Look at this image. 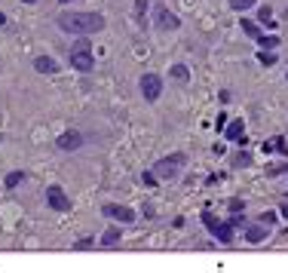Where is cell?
I'll use <instances>...</instances> for the list:
<instances>
[{
  "instance_id": "6da1fadb",
  "label": "cell",
  "mask_w": 288,
  "mask_h": 273,
  "mask_svg": "<svg viewBox=\"0 0 288 273\" xmlns=\"http://www.w3.org/2000/svg\"><path fill=\"white\" fill-rule=\"evenodd\" d=\"M59 28L67 31V34L89 37V34L105 31V16H98V13H62L59 16Z\"/></svg>"
},
{
  "instance_id": "7a4b0ae2",
  "label": "cell",
  "mask_w": 288,
  "mask_h": 273,
  "mask_svg": "<svg viewBox=\"0 0 288 273\" xmlns=\"http://www.w3.org/2000/svg\"><path fill=\"white\" fill-rule=\"evenodd\" d=\"M71 68L74 71H83V74H89L92 68H95V55L89 52V43L86 40H80V43H74V49H71Z\"/></svg>"
},
{
  "instance_id": "3957f363",
  "label": "cell",
  "mask_w": 288,
  "mask_h": 273,
  "mask_svg": "<svg viewBox=\"0 0 288 273\" xmlns=\"http://www.w3.org/2000/svg\"><path fill=\"white\" fill-rule=\"evenodd\" d=\"M202 224L209 227V230H212V233H215L221 243H233V221H230V224H224V221H218L212 212H205V215H202Z\"/></svg>"
},
{
  "instance_id": "277c9868",
  "label": "cell",
  "mask_w": 288,
  "mask_h": 273,
  "mask_svg": "<svg viewBox=\"0 0 288 273\" xmlns=\"http://www.w3.org/2000/svg\"><path fill=\"white\" fill-rule=\"evenodd\" d=\"M181 166H184V154H172V157H166V160H159L154 166V175L156 178H175Z\"/></svg>"
},
{
  "instance_id": "5b68a950",
  "label": "cell",
  "mask_w": 288,
  "mask_h": 273,
  "mask_svg": "<svg viewBox=\"0 0 288 273\" xmlns=\"http://www.w3.org/2000/svg\"><path fill=\"white\" fill-rule=\"evenodd\" d=\"M141 95L147 101H156L159 95H163V77L159 74H144L141 77Z\"/></svg>"
},
{
  "instance_id": "8992f818",
  "label": "cell",
  "mask_w": 288,
  "mask_h": 273,
  "mask_svg": "<svg viewBox=\"0 0 288 273\" xmlns=\"http://www.w3.org/2000/svg\"><path fill=\"white\" fill-rule=\"evenodd\" d=\"M46 203H49L55 212H67V209H71V200L65 197V190L59 184H52L49 190H46Z\"/></svg>"
},
{
  "instance_id": "52a82bcc",
  "label": "cell",
  "mask_w": 288,
  "mask_h": 273,
  "mask_svg": "<svg viewBox=\"0 0 288 273\" xmlns=\"http://www.w3.org/2000/svg\"><path fill=\"white\" fill-rule=\"evenodd\" d=\"M105 215H108V218H117L120 224H132L135 221V212L129 206H113V203H108V206H105Z\"/></svg>"
},
{
  "instance_id": "ba28073f",
  "label": "cell",
  "mask_w": 288,
  "mask_h": 273,
  "mask_svg": "<svg viewBox=\"0 0 288 273\" xmlns=\"http://www.w3.org/2000/svg\"><path fill=\"white\" fill-rule=\"evenodd\" d=\"M156 25L163 28V31H175L181 22H178V16H175V13H169L166 6H159V9H156Z\"/></svg>"
},
{
  "instance_id": "9c48e42d",
  "label": "cell",
  "mask_w": 288,
  "mask_h": 273,
  "mask_svg": "<svg viewBox=\"0 0 288 273\" xmlns=\"http://www.w3.org/2000/svg\"><path fill=\"white\" fill-rule=\"evenodd\" d=\"M34 71L55 74V71H59V65H55V59H49V55H37V59H34Z\"/></svg>"
},
{
  "instance_id": "30bf717a",
  "label": "cell",
  "mask_w": 288,
  "mask_h": 273,
  "mask_svg": "<svg viewBox=\"0 0 288 273\" xmlns=\"http://www.w3.org/2000/svg\"><path fill=\"white\" fill-rule=\"evenodd\" d=\"M83 144V138H80V132H65L59 138V147L62 151H77V147Z\"/></svg>"
},
{
  "instance_id": "8fae6325",
  "label": "cell",
  "mask_w": 288,
  "mask_h": 273,
  "mask_svg": "<svg viewBox=\"0 0 288 273\" xmlns=\"http://www.w3.org/2000/svg\"><path fill=\"white\" fill-rule=\"evenodd\" d=\"M243 132H245L243 120H233V123L227 126V138H230V141H236V138H243Z\"/></svg>"
},
{
  "instance_id": "7c38bea8",
  "label": "cell",
  "mask_w": 288,
  "mask_h": 273,
  "mask_svg": "<svg viewBox=\"0 0 288 273\" xmlns=\"http://www.w3.org/2000/svg\"><path fill=\"white\" fill-rule=\"evenodd\" d=\"M101 243H105V246H117L120 243V227H108L105 236H101Z\"/></svg>"
},
{
  "instance_id": "4fadbf2b",
  "label": "cell",
  "mask_w": 288,
  "mask_h": 273,
  "mask_svg": "<svg viewBox=\"0 0 288 273\" xmlns=\"http://www.w3.org/2000/svg\"><path fill=\"white\" fill-rule=\"evenodd\" d=\"M264 151H279V154H288V144H285V138H273V141H267L264 144Z\"/></svg>"
},
{
  "instance_id": "5bb4252c",
  "label": "cell",
  "mask_w": 288,
  "mask_h": 273,
  "mask_svg": "<svg viewBox=\"0 0 288 273\" xmlns=\"http://www.w3.org/2000/svg\"><path fill=\"white\" fill-rule=\"evenodd\" d=\"M248 243H261L264 240V236H267V230H264V227H248Z\"/></svg>"
},
{
  "instance_id": "9a60e30c",
  "label": "cell",
  "mask_w": 288,
  "mask_h": 273,
  "mask_svg": "<svg viewBox=\"0 0 288 273\" xmlns=\"http://www.w3.org/2000/svg\"><path fill=\"white\" fill-rule=\"evenodd\" d=\"M172 77H175L178 83H187V68H184V65H175V68H172Z\"/></svg>"
},
{
  "instance_id": "2e32d148",
  "label": "cell",
  "mask_w": 288,
  "mask_h": 273,
  "mask_svg": "<svg viewBox=\"0 0 288 273\" xmlns=\"http://www.w3.org/2000/svg\"><path fill=\"white\" fill-rule=\"evenodd\" d=\"M258 0H230V6L236 9V13H243V9H248V6H255Z\"/></svg>"
},
{
  "instance_id": "e0dca14e",
  "label": "cell",
  "mask_w": 288,
  "mask_h": 273,
  "mask_svg": "<svg viewBox=\"0 0 288 273\" xmlns=\"http://www.w3.org/2000/svg\"><path fill=\"white\" fill-rule=\"evenodd\" d=\"M243 31L248 34V37H261V31H258V25H255V22H248V19H243Z\"/></svg>"
},
{
  "instance_id": "ac0fdd59",
  "label": "cell",
  "mask_w": 288,
  "mask_h": 273,
  "mask_svg": "<svg viewBox=\"0 0 288 273\" xmlns=\"http://www.w3.org/2000/svg\"><path fill=\"white\" fill-rule=\"evenodd\" d=\"M258 40H261V46H267V49L279 46V37H258Z\"/></svg>"
},
{
  "instance_id": "d6986e66",
  "label": "cell",
  "mask_w": 288,
  "mask_h": 273,
  "mask_svg": "<svg viewBox=\"0 0 288 273\" xmlns=\"http://www.w3.org/2000/svg\"><path fill=\"white\" fill-rule=\"evenodd\" d=\"M19 181H22V172H9L6 175V187H16Z\"/></svg>"
},
{
  "instance_id": "ffe728a7",
  "label": "cell",
  "mask_w": 288,
  "mask_h": 273,
  "mask_svg": "<svg viewBox=\"0 0 288 273\" xmlns=\"http://www.w3.org/2000/svg\"><path fill=\"white\" fill-rule=\"evenodd\" d=\"M261 62H264V65H273L276 55H273V52H261Z\"/></svg>"
},
{
  "instance_id": "44dd1931",
  "label": "cell",
  "mask_w": 288,
  "mask_h": 273,
  "mask_svg": "<svg viewBox=\"0 0 288 273\" xmlns=\"http://www.w3.org/2000/svg\"><path fill=\"white\" fill-rule=\"evenodd\" d=\"M248 163H251L248 154H239V157H236V166H248Z\"/></svg>"
},
{
  "instance_id": "7402d4cb",
  "label": "cell",
  "mask_w": 288,
  "mask_h": 273,
  "mask_svg": "<svg viewBox=\"0 0 288 273\" xmlns=\"http://www.w3.org/2000/svg\"><path fill=\"white\" fill-rule=\"evenodd\" d=\"M261 221H264V224H276V215H273V212H264Z\"/></svg>"
},
{
  "instance_id": "603a6c76",
  "label": "cell",
  "mask_w": 288,
  "mask_h": 273,
  "mask_svg": "<svg viewBox=\"0 0 288 273\" xmlns=\"http://www.w3.org/2000/svg\"><path fill=\"white\" fill-rule=\"evenodd\" d=\"M141 181H144V184H154L156 175H154V172H144V175H141Z\"/></svg>"
},
{
  "instance_id": "cb8c5ba5",
  "label": "cell",
  "mask_w": 288,
  "mask_h": 273,
  "mask_svg": "<svg viewBox=\"0 0 288 273\" xmlns=\"http://www.w3.org/2000/svg\"><path fill=\"white\" fill-rule=\"evenodd\" d=\"M243 209V200H230V212H239Z\"/></svg>"
},
{
  "instance_id": "d4e9b609",
  "label": "cell",
  "mask_w": 288,
  "mask_h": 273,
  "mask_svg": "<svg viewBox=\"0 0 288 273\" xmlns=\"http://www.w3.org/2000/svg\"><path fill=\"white\" fill-rule=\"evenodd\" d=\"M135 9H138V16H141L144 9H147V0H138V3H135Z\"/></svg>"
},
{
  "instance_id": "484cf974",
  "label": "cell",
  "mask_w": 288,
  "mask_h": 273,
  "mask_svg": "<svg viewBox=\"0 0 288 273\" xmlns=\"http://www.w3.org/2000/svg\"><path fill=\"white\" fill-rule=\"evenodd\" d=\"M282 215H285V218H288V203H285V206H282Z\"/></svg>"
},
{
  "instance_id": "4316f807",
  "label": "cell",
  "mask_w": 288,
  "mask_h": 273,
  "mask_svg": "<svg viewBox=\"0 0 288 273\" xmlns=\"http://www.w3.org/2000/svg\"><path fill=\"white\" fill-rule=\"evenodd\" d=\"M0 25H6V16L3 13H0Z\"/></svg>"
},
{
  "instance_id": "83f0119b",
  "label": "cell",
  "mask_w": 288,
  "mask_h": 273,
  "mask_svg": "<svg viewBox=\"0 0 288 273\" xmlns=\"http://www.w3.org/2000/svg\"><path fill=\"white\" fill-rule=\"evenodd\" d=\"M62 3H71V0H62Z\"/></svg>"
}]
</instances>
